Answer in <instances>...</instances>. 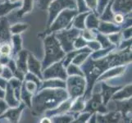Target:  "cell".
<instances>
[{"label":"cell","instance_id":"4","mask_svg":"<svg viewBox=\"0 0 132 123\" xmlns=\"http://www.w3.org/2000/svg\"><path fill=\"white\" fill-rule=\"evenodd\" d=\"M31 4H32V0H25V5L26 6H24L23 9H22L20 12H18V15H21V14H23V13L30 11L31 9V7H32Z\"/></svg>","mask_w":132,"mask_h":123},{"label":"cell","instance_id":"7","mask_svg":"<svg viewBox=\"0 0 132 123\" xmlns=\"http://www.w3.org/2000/svg\"><path fill=\"white\" fill-rule=\"evenodd\" d=\"M115 20L117 22H121L122 20H123V17H122V16H121V15H117L115 17Z\"/></svg>","mask_w":132,"mask_h":123},{"label":"cell","instance_id":"8","mask_svg":"<svg viewBox=\"0 0 132 123\" xmlns=\"http://www.w3.org/2000/svg\"><path fill=\"white\" fill-rule=\"evenodd\" d=\"M41 123H50V121H49L48 119H47V118H45V119H44V120L42 121Z\"/></svg>","mask_w":132,"mask_h":123},{"label":"cell","instance_id":"1","mask_svg":"<svg viewBox=\"0 0 132 123\" xmlns=\"http://www.w3.org/2000/svg\"><path fill=\"white\" fill-rule=\"evenodd\" d=\"M64 7H75V3L72 0H57L53 3L50 5V18L49 21H51L53 17H55L57 12Z\"/></svg>","mask_w":132,"mask_h":123},{"label":"cell","instance_id":"5","mask_svg":"<svg viewBox=\"0 0 132 123\" xmlns=\"http://www.w3.org/2000/svg\"><path fill=\"white\" fill-rule=\"evenodd\" d=\"M36 1L38 2V3H39L38 6H39L40 8L46 9L48 7L49 2H51L52 0H36Z\"/></svg>","mask_w":132,"mask_h":123},{"label":"cell","instance_id":"6","mask_svg":"<svg viewBox=\"0 0 132 123\" xmlns=\"http://www.w3.org/2000/svg\"><path fill=\"white\" fill-rule=\"evenodd\" d=\"M9 52H10V47H9L7 44L3 45V46L1 48V53L3 54H8Z\"/></svg>","mask_w":132,"mask_h":123},{"label":"cell","instance_id":"2","mask_svg":"<svg viewBox=\"0 0 132 123\" xmlns=\"http://www.w3.org/2000/svg\"><path fill=\"white\" fill-rule=\"evenodd\" d=\"M74 14H75V12H69V11L62 13L61 16L59 17V18L57 19V21L56 22V24L54 25L55 28L57 29V28H60V27H62V26H64L67 23V22L69 21L70 18Z\"/></svg>","mask_w":132,"mask_h":123},{"label":"cell","instance_id":"3","mask_svg":"<svg viewBox=\"0 0 132 123\" xmlns=\"http://www.w3.org/2000/svg\"><path fill=\"white\" fill-rule=\"evenodd\" d=\"M7 24L5 21H2L1 24H0V37L5 39L8 37V32H7V27L6 26Z\"/></svg>","mask_w":132,"mask_h":123}]
</instances>
